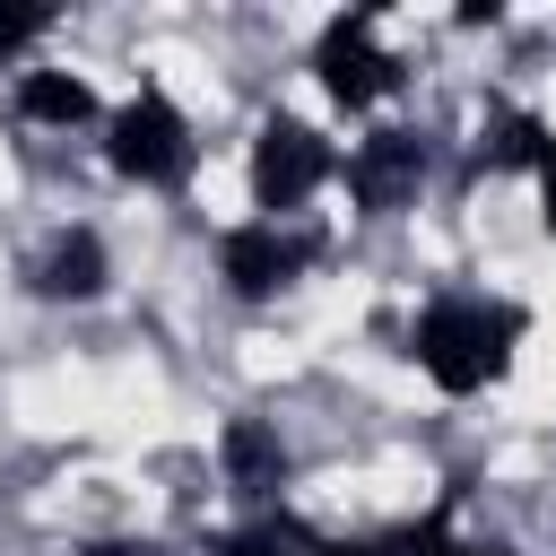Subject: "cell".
<instances>
[{
  "mask_svg": "<svg viewBox=\"0 0 556 556\" xmlns=\"http://www.w3.org/2000/svg\"><path fill=\"white\" fill-rule=\"evenodd\" d=\"M513 339H521V304H478V295H443L417 313L408 348L417 365L443 382V391H486L504 365H513Z\"/></svg>",
  "mask_w": 556,
  "mask_h": 556,
  "instance_id": "1",
  "label": "cell"
},
{
  "mask_svg": "<svg viewBox=\"0 0 556 556\" xmlns=\"http://www.w3.org/2000/svg\"><path fill=\"white\" fill-rule=\"evenodd\" d=\"M104 156H113V174H130V182H182V174H191V130H182V113H174L156 87H139V96L113 113Z\"/></svg>",
  "mask_w": 556,
  "mask_h": 556,
  "instance_id": "2",
  "label": "cell"
},
{
  "mask_svg": "<svg viewBox=\"0 0 556 556\" xmlns=\"http://www.w3.org/2000/svg\"><path fill=\"white\" fill-rule=\"evenodd\" d=\"M330 182V139L313 130V122H261V139H252V200L269 208V217H287V208H304L313 191Z\"/></svg>",
  "mask_w": 556,
  "mask_h": 556,
  "instance_id": "3",
  "label": "cell"
},
{
  "mask_svg": "<svg viewBox=\"0 0 556 556\" xmlns=\"http://www.w3.org/2000/svg\"><path fill=\"white\" fill-rule=\"evenodd\" d=\"M313 70H321V87H330L348 113L400 87V61H391V52H374V9H348V17H330V26H321V52H313Z\"/></svg>",
  "mask_w": 556,
  "mask_h": 556,
  "instance_id": "4",
  "label": "cell"
},
{
  "mask_svg": "<svg viewBox=\"0 0 556 556\" xmlns=\"http://www.w3.org/2000/svg\"><path fill=\"white\" fill-rule=\"evenodd\" d=\"M417 174H426V156H417V139L408 130H374V139H356V156H348V191H356V208H400L408 191H417Z\"/></svg>",
  "mask_w": 556,
  "mask_h": 556,
  "instance_id": "5",
  "label": "cell"
},
{
  "mask_svg": "<svg viewBox=\"0 0 556 556\" xmlns=\"http://www.w3.org/2000/svg\"><path fill=\"white\" fill-rule=\"evenodd\" d=\"M295 269H304V243L295 235H278V226H235L226 235V287L235 295H278Z\"/></svg>",
  "mask_w": 556,
  "mask_h": 556,
  "instance_id": "6",
  "label": "cell"
},
{
  "mask_svg": "<svg viewBox=\"0 0 556 556\" xmlns=\"http://www.w3.org/2000/svg\"><path fill=\"white\" fill-rule=\"evenodd\" d=\"M17 113H26V122H61V130H70V122H87V113H96V87H87V78H70V70H35V78L17 87Z\"/></svg>",
  "mask_w": 556,
  "mask_h": 556,
  "instance_id": "7",
  "label": "cell"
},
{
  "mask_svg": "<svg viewBox=\"0 0 556 556\" xmlns=\"http://www.w3.org/2000/svg\"><path fill=\"white\" fill-rule=\"evenodd\" d=\"M43 295H96L104 287V243L78 226V235H61L52 252H43V278H35Z\"/></svg>",
  "mask_w": 556,
  "mask_h": 556,
  "instance_id": "8",
  "label": "cell"
},
{
  "mask_svg": "<svg viewBox=\"0 0 556 556\" xmlns=\"http://www.w3.org/2000/svg\"><path fill=\"white\" fill-rule=\"evenodd\" d=\"M226 469H235V486H243V495H269V486H278V469H287V452H278V434H269V426L235 417V426H226Z\"/></svg>",
  "mask_w": 556,
  "mask_h": 556,
  "instance_id": "9",
  "label": "cell"
},
{
  "mask_svg": "<svg viewBox=\"0 0 556 556\" xmlns=\"http://www.w3.org/2000/svg\"><path fill=\"white\" fill-rule=\"evenodd\" d=\"M486 156H495V165H539V174H547V165H556V139H547V122L504 113V122H495V139H486Z\"/></svg>",
  "mask_w": 556,
  "mask_h": 556,
  "instance_id": "10",
  "label": "cell"
},
{
  "mask_svg": "<svg viewBox=\"0 0 556 556\" xmlns=\"http://www.w3.org/2000/svg\"><path fill=\"white\" fill-rule=\"evenodd\" d=\"M217 556H321V539H313L304 521H287V513H278V521H261V530H235Z\"/></svg>",
  "mask_w": 556,
  "mask_h": 556,
  "instance_id": "11",
  "label": "cell"
},
{
  "mask_svg": "<svg viewBox=\"0 0 556 556\" xmlns=\"http://www.w3.org/2000/svg\"><path fill=\"white\" fill-rule=\"evenodd\" d=\"M391 556H495V547H452V539H443V513H434V521L400 530V539H391Z\"/></svg>",
  "mask_w": 556,
  "mask_h": 556,
  "instance_id": "12",
  "label": "cell"
},
{
  "mask_svg": "<svg viewBox=\"0 0 556 556\" xmlns=\"http://www.w3.org/2000/svg\"><path fill=\"white\" fill-rule=\"evenodd\" d=\"M43 26H52V9H9V0H0V61H17Z\"/></svg>",
  "mask_w": 556,
  "mask_h": 556,
  "instance_id": "13",
  "label": "cell"
},
{
  "mask_svg": "<svg viewBox=\"0 0 556 556\" xmlns=\"http://www.w3.org/2000/svg\"><path fill=\"white\" fill-rule=\"evenodd\" d=\"M539 200H547V208H539V217H547V235H556V165H547V174H539Z\"/></svg>",
  "mask_w": 556,
  "mask_h": 556,
  "instance_id": "14",
  "label": "cell"
},
{
  "mask_svg": "<svg viewBox=\"0 0 556 556\" xmlns=\"http://www.w3.org/2000/svg\"><path fill=\"white\" fill-rule=\"evenodd\" d=\"M321 556H391V547H365V539H348V547H321Z\"/></svg>",
  "mask_w": 556,
  "mask_h": 556,
  "instance_id": "15",
  "label": "cell"
},
{
  "mask_svg": "<svg viewBox=\"0 0 556 556\" xmlns=\"http://www.w3.org/2000/svg\"><path fill=\"white\" fill-rule=\"evenodd\" d=\"M87 556H156V547H122V539H113V547H87Z\"/></svg>",
  "mask_w": 556,
  "mask_h": 556,
  "instance_id": "16",
  "label": "cell"
}]
</instances>
